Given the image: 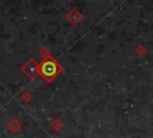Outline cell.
I'll return each instance as SVG.
<instances>
[{
	"label": "cell",
	"instance_id": "6da1fadb",
	"mask_svg": "<svg viewBox=\"0 0 153 138\" xmlns=\"http://www.w3.org/2000/svg\"><path fill=\"white\" fill-rule=\"evenodd\" d=\"M62 71V67L60 66V64L54 60L51 56L45 58L39 65H38V73L47 80V82H51L60 72Z\"/></svg>",
	"mask_w": 153,
	"mask_h": 138
},
{
	"label": "cell",
	"instance_id": "7a4b0ae2",
	"mask_svg": "<svg viewBox=\"0 0 153 138\" xmlns=\"http://www.w3.org/2000/svg\"><path fill=\"white\" fill-rule=\"evenodd\" d=\"M22 70L25 73V76L31 79H33L38 76V64L33 59H29V61L23 66Z\"/></svg>",
	"mask_w": 153,
	"mask_h": 138
}]
</instances>
